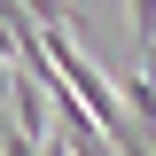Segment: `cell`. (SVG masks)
Here are the masks:
<instances>
[{
  "label": "cell",
  "instance_id": "6da1fadb",
  "mask_svg": "<svg viewBox=\"0 0 156 156\" xmlns=\"http://www.w3.org/2000/svg\"><path fill=\"white\" fill-rule=\"evenodd\" d=\"M8 133H16V117H0V148H8Z\"/></svg>",
  "mask_w": 156,
  "mask_h": 156
}]
</instances>
